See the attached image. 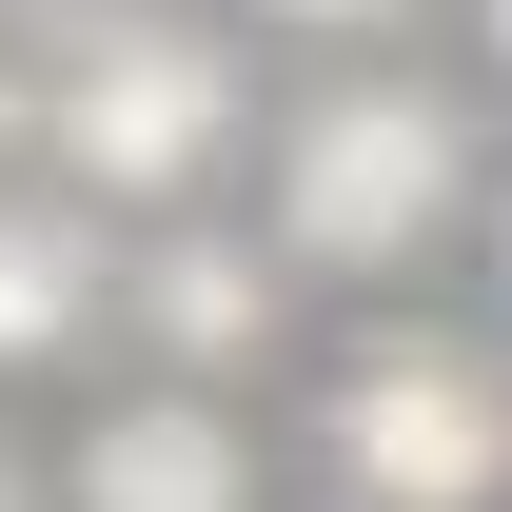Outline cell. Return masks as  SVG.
Here are the masks:
<instances>
[{
	"instance_id": "1",
	"label": "cell",
	"mask_w": 512,
	"mask_h": 512,
	"mask_svg": "<svg viewBox=\"0 0 512 512\" xmlns=\"http://www.w3.org/2000/svg\"><path fill=\"white\" fill-rule=\"evenodd\" d=\"M256 217H276L296 276H414V256H453L493 217L473 99H434V79H394V60L316 79V99L276 119V158H256Z\"/></svg>"
},
{
	"instance_id": "2",
	"label": "cell",
	"mask_w": 512,
	"mask_h": 512,
	"mask_svg": "<svg viewBox=\"0 0 512 512\" xmlns=\"http://www.w3.org/2000/svg\"><path fill=\"white\" fill-rule=\"evenodd\" d=\"M237 138H256V79H237L217 20H178V0H99L60 40V79H40V158H60V197H99V217L197 197Z\"/></svg>"
},
{
	"instance_id": "3",
	"label": "cell",
	"mask_w": 512,
	"mask_h": 512,
	"mask_svg": "<svg viewBox=\"0 0 512 512\" xmlns=\"http://www.w3.org/2000/svg\"><path fill=\"white\" fill-rule=\"evenodd\" d=\"M316 473L355 512H512V355H473V335H355L316 375Z\"/></svg>"
},
{
	"instance_id": "4",
	"label": "cell",
	"mask_w": 512,
	"mask_h": 512,
	"mask_svg": "<svg viewBox=\"0 0 512 512\" xmlns=\"http://www.w3.org/2000/svg\"><path fill=\"white\" fill-rule=\"evenodd\" d=\"M60 512H256V414H237V394H197V375L99 394L79 453H60Z\"/></svg>"
},
{
	"instance_id": "5",
	"label": "cell",
	"mask_w": 512,
	"mask_h": 512,
	"mask_svg": "<svg viewBox=\"0 0 512 512\" xmlns=\"http://www.w3.org/2000/svg\"><path fill=\"white\" fill-rule=\"evenodd\" d=\"M138 335H158V375H197V394H237L276 335H296V256H256V237H158L138 256Z\"/></svg>"
},
{
	"instance_id": "6",
	"label": "cell",
	"mask_w": 512,
	"mask_h": 512,
	"mask_svg": "<svg viewBox=\"0 0 512 512\" xmlns=\"http://www.w3.org/2000/svg\"><path fill=\"white\" fill-rule=\"evenodd\" d=\"M119 296H138V256L99 237V197H0V375H60Z\"/></svg>"
},
{
	"instance_id": "7",
	"label": "cell",
	"mask_w": 512,
	"mask_h": 512,
	"mask_svg": "<svg viewBox=\"0 0 512 512\" xmlns=\"http://www.w3.org/2000/svg\"><path fill=\"white\" fill-rule=\"evenodd\" d=\"M237 20H276V40H375V20H414V0H237Z\"/></svg>"
},
{
	"instance_id": "8",
	"label": "cell",
	"mask_w": 512,
	"mask_h": 512,
	"mask_svg": "<svg viewBox=\"0 0 512 512\" xmlns=\"http://www.w3.org/2000/svg\"><path fill=\"white\" fill-rule=\"evenodd\" d=\"M20 158H40V79L0 60V197H20Z\"/></svg>"
},
{
	"instance_id": "9",
	"label": "cell",
	"mask_w": 512,
	"mask_h": 512,
	"mask_svg": "<svg viewBox=\"0 0 512 512\" xmlns=\"http://www.w3.org/2000/svg\"><path fill=\"white\" fill-rule=\"evenodd\" d=\"M473 237H493V296H512V178H493V217H473Z\"/></svg>"
},
{
	"instance_id": "10",
	"label": "cell",
	"mask_w": 512,
	"mask_h": 512,
	"mask_svg": "<svg viewBox=\"0 0 512 512\" xmlns=\"http://www.w3.org/2000/svg\"><path fill=\"white\" fill-rule=\"evenodd\" d=\"M473 40H493V79H512V0H473Z\"/></svg>"
},
{
	"instance_id": "11",
	"label": "cell",
	"mask_w": 512,
	"mask_h": 512,
	"mask_svg": "<svg viewBox=\"0 0 512 512\" xmlns=\"http://www.w3.org/2000/svg\"><path fill=\"white\" fill-rule=\"evenodd\" d=\"M0 512H40V473H20V453H0Z\"/></svg>"
}]
</instances>
